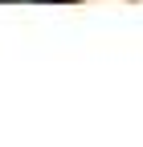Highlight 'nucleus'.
Returning <instances> with one entry per match:
<instances>
[{
	"label": "nucleus",
	"mask_w": 143,
	"mask_h": 147,
	"mask_svg": "<svg viewBox=\"0 0 143 147\" xmlns=\"http://www.w3.org/2000/svg\"><path fill=\"white\" fill-rule=\"evenodd\" d=\"M41 4H74V0H41Z\"/></svg>",
	"instance_id": "1"
},
{
	"label": "nucleus",
	"mask_w": 143,
	"mask_h": 147,
	"mask_svg": "<svg viewBox=\"0 0 143 147\" xmlns=\"http://www.w3.org/2000/svg\"><path fill=\"white\" fill-rule=\"evenodd\" d=\"M4 4H12V0H4Z\"/></svg>",
	"instance_id": "2"
}]
</instances>
